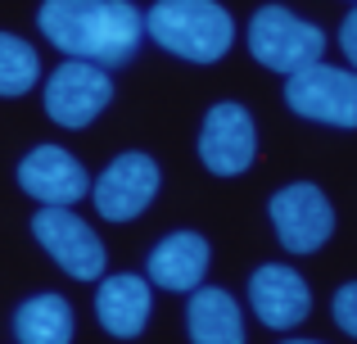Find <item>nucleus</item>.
<instances>
[{
    "instance_id": "obj_14",
    "label": "nucleus",
    "mask_w": 357,
    "mask_h": 344,
    "mask_svg": "<svg viewBox=\"0 0 357 344\" xmlns=\"http://www.w3.org/2000/svg\"><path fill=\"white\" fill-rule=\"evenodd\" d=\"M185 327L195 344H244V322L240 304L218 285H195L190 308H185Z\"/></svg>"
},
{
    "instance_id": "obj_13",
    "label": "nucleus",
    "mask_w": 357,
    "mask_h": 344,
    "mask_svg": "<svg viewBox=\"0 0 357 344\" xmlns=\"http://www.w3.org/2000/svg\"><path fill=\"white\" fill-rule=\"evenodd\" d=\"M149 281L145 276H105L100 281V294H96V317L100 327L109 331L114 340H136L149 322Z\"/></svg>"
},
{
    "instance_id": "obj_12",
    "label": "nucleus",
    "mask_w": 357,
    "mask_h": 344,
    "mask_svg": "<svg viewBox=\"0 0 357 344\" xmlns=\"http://www.w3.org/2000/svg\"><path fill=\"white\" fill-rule=\"evenodd\" d=\"M149 281L163 290H195L208 272V240L199 231H172L149 249Z\"/></svg>"
},
{
    "instance_id": "obj_5",
    "label": "nucleus",
    "mask_w": 357,
    "mask_h": 344,
    "mask_svg": "<svg viewBox=\"0 0 357 344\" xmlns=\"http://www.w3.org/2000/svg\"><path fill=\"white\" fill-rule=\"evenodd\" d=\"M32 236L45 245V254L73 276V281H100L105 272V245L100 236L68 209V204H41L32 218Z\"/></svg>"
},
{
    "instance_id": "obj_9",
    "label": "nucleus",
    "mask_w": 357,
    "mask_h": 344,
    "mask_svg": "<svg viewBox=\"0 0 357 344\" xmlns=\"http://www.w3.org/2000/svg\"><path fill=\"white\" fill-rule=\"evenodd\" d=\"M253 150H258V136H253V118L249 109L236 105V100H222V105L208 109L199 132V159L208 172L218 177H236L253 163Z\"/></svg>"
},
{
    "instance_id": "obj_10",
    "label": "nucleus",
    "mask_w": 357,
    "mask_h": 344,
    "mask_svg": "<svg viewBox=\"0 0 357 344\" xmlns=\"http://www.w3.org/2000/svg\"><path fill=\"white\" fill-rule=\"evenodd\" d=\"M249 304L271 331H289L312 313L307 281L294 267H280V263H262L258 272L249 276Z\"/></svg>"
},
{
    "instance_id": "obj_6",
    "label": "nucleus",
    "mask_w": 357,
    "mask_h": 344,
    "mask_svg": "<svg viewBox=\"0 0 357 344\" xmlns=\"http://www.w3.org/2000/svg\"><path fill=\"white\" fill-rule=\"evenodd\" d=\"M267 209H271L276 240L289 254H312L335 231V209L312 181H294V186H285V190H276Z\"/></svg>"
},
{
    "instance_id": "obj_4",
    "label": "nucleus",
    "mask_w": 357,
    "mask_h": 344,
    "mask_svg": "<svg viewBox=\"0 0 357 344\" xmlns=\"http://www.w3.org/2000/svg\"><path fill=\"white\" fill-rule=\"evenodd\" d=\"M285 105L298 118L331 127H357V73L331 68V63H307V68L289 73L285 82Z\"/></svg>"
},
{
    "instance_id": "obj_2",
    "label": "nucleus",
    "mask_w": 357,
    "mask_h": 344,
    "mask_svg": "<svg viewBox=\"0 0 357 344\" xmlns=\"http://www.w3.org/2000/svg\"><path fill=\"white\" fill-rule=\"evenodd\" d=\"M140 23L163 50L190 63H218L236 41V23L218 0H158Z\"/></svg>"
},
{
    "instance_id": "obj_1",
    "label": "nucleus",
    "mask_w": 357,
    "mask_h": 344,
    "mask_svg": "<svg viewBox=\"0 0 357 344\" xmlns=\"http://www.w3.org/2000/svg\"><path fill=\"white\" fill-rule=\"evenodd\" d=\"M36 27L73 59H91L100 68H118L140 45V9L131 0H45Z\"/></svg>"
},
{
    "instance_id": "obj_11",
    "label": "nucleus",
    "mask_w": 357,
    "mask_h": 344,
    "mask_svg": "<svg viewBox=\"0 0 357 344\" xmlns=\"http://www.w3.org/2000/svg\"><path fill=\"white\" fill-rule=\"evenodd\" d=\"M18 186L41 204H77L91 190V177L59 145H36L23 163H18Z\"/></svg>"
},
{
    "instance_id": "obj_8",
    "label": "nucleus",
    "mask_w": 357,
    "mask_h": 344,
    "mask_svg": "<svg viewBox=\"0 0 357 344\" xmlns=\"http://www.w3.org/2000/svg\"><path fill=\"white\" fill-rule=\"evenodd\" d=\"M96 200L100 218L109 222H131L136 213H145L158 195V163L149 154L131 150V154H118L105 172H100L96 190H86Z\"/></svg>"
},
{
    "instance_id": "obj_7",
    "label": "nucleus",
    "mask_w": 357,
    "mask_h": 344,
    "mask_svg": "<svg viewBox=\"0 0 357 344\" xmlns=\"http://www.w3.org/2000/svg\"><path fill=\"white\" fill-rule=\"evenodd\" d=\"M114 100V82L100 63L91 59H68L50 73L45 87V114L59 127H86L91 118L105 114V105Z\"/></svg>"
},
{
    "instance_id": "obj_16",
    "label": "nucleus",
    "mask_w": 357,
    "mask_h": 344,
    "mask_svg": "<svg viewBox=\"0 0 357 344\" xmlns=\"http://www.w3.org/2000/svg\"><path fill=\"white\" fill-rule=\"evenodd\" d=\"M36 77H41L36 50L18 36L0 32V96H23V91L36 87Z\"/></svg>"
},
{
    "instance_id": "obj_17",
    "label": "nucleus",
    "mask_w": 357,
    "mask_h": 344,
    "mask_svg": "<svg viewBox=\"0 0 357 344\" xmlns=\"http://www.w3.org/2000/svg\"><path fill=\"white\" fill-rule=\"evenodd\" d=\"M335 322H340V331H349L357 340V281L335 290Z\"/></svg>"
},
{
    "instance_id": "obj_3",
    "label": "nucleus",
    "mask_w": 357,
    "mask_h": 344,
    "mask_svg": "<svg viewBox=\"0 0 357 344\" xmlns=\"http://www.w3.org/2000/svg\"><path fill=\"white\" fill-rule=\"evenodd\" d=\"M249 50L262 68H276V73H298L307 63H317L326 54V32L317 23H303L294 18L289 9L267 5L253 14L249 23Z\"/></svg>"
},
{
    "instance_id": "obj_19",
    "label": "nucleus",
    "mask_w": 357,
    "mask_h": 344,
    "mask_svg": "<svg viewBox=\"0 0 357 344\" xmlns=\"http://www.w3.org/2000/svg\"><path fill=\"white\" fill-rule=\"evenodd\" d=\"M285 344H317V340H285Z\"/></svg>"
},
{
    "instance_id": "obj_15",
    "label": "nucleus",
    "mask_w": 357,
    "mask_h": 344,
    "mask_svg": "<svg viewBox=\"0 0 357 344\" xmlns=\"http://www.w3.org/2000/svg\"><path fill=\"white\" fill-rule=\"evenodd\" d=\"M18 344H73V308L59 294H36L14 313Z\"/></svg>"
},
{
    "instance_id": "obj_18",
    "label": "nucleus",
    "mask_w": 357,
    "mask_h": 344,
    "mask_svg": "<svg viewBox=\"0 0 357 344\" xmlns=\"http://www.w3.org/2000/svg\"><path fill=\"white\" fill-rule=\"evenodd\" d=\"M340 50L349 54V63L357 68V9L344 18V27H340Z\"/></svg>"
}]
</instances>
